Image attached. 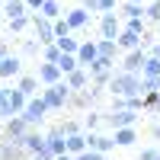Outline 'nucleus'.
I'll use <instances>...</instances> for the list:
<instances>
[{
	"label": "nucleus",
	"instance_id": "nucleus-1",
	"mask_svg": "<svg viewBox=\"0 0 160 160\" xmlns=\"http://www.w3.org/2000/svg\"><path fill=\"white\" fill-rule=\"evenodd\" d=\"M109 96H122V99H131V96H141V77L138 74H125V71H115L109 87H106Z\"/></svg>",
	"mask_w": 160,
	"mask_h": 160
},
{
	"label": "nucleus",
	"instance_id": "nucleus-2",
	"mask_svg": "<svg viewBox=\"0 0 160 160\" xmlns=\"http://www.w3.org/2000/svg\"><path fill=\"white\" fill-rule=\"evenodd\" d=\"M42 99L51 112H64L68 109V102H71V87H68V80H61V83L55 87H42Z\"/></svg>",
	"mask_w": 160,
	"mask_h": 160
},
{
	"label": "nucleus",
	"instance_id": "nucleus-3",
	"mask_svg": "<svg viewBox=\"0 0 160 160\" xmlns=\"http://www.w3.org/2000/svg\"><path fill=\"white\" fill-rule=\"evenodd\" d=\"M138 115L141 112H135V109H118V112H102V125L106 128H112V131H118V128H135L138 125Z\"/></svg>",
	"mask_w": 160,
	"mask_h": 160
},
{
	"label": "nucleus",
	"instance_id": "nucleus-4",
	"mask_svg": "<svg viewBox=\"0 0 160 160\" xmlns=\"http://www.w3.org/2000/svg\"><path fill=\"white\" fill-rule=\"evenodd\" d=\"M115 64L118 61H109V58H96L90 64V80H93V87H109V80H112V74H115Z\"/></svg>",
	"mask_w": 160,
	"mask_h": 160
},
{
	"label": "nucleus",
	"instance_id": "nucleus-5",
	"mask_svg": "<svg viewBox=\"0 0 160 160\" xmlns=\"http://www.w3.org/2000/svg\"><path fill=\"white\" fill-rule=\"evenodd\" d=\"M29 19H32V32H35L38 42L42 45H55V22L45 19L42 13H29Z\"/></svg>",
	"mask_w": 160,
	"mask_h": 160
},
{
	"label": "nucleus",
	"instance_id": "nucleus-6",
	"mask_svg": "<svg viewBox=\"0 0 160 160\" xmlns=\"http://www.w3.org/2000/svg\"><path fill=\"white\" fill-rule=\"evenodd\" d=\"M122 16L118 13H102L99 16V38H109V42H118V35H122Z\"/></svg>",
	"mask_w": 160,
	"mask_h": 160
},
{
	"label": "nucleus",
	"instance_id": "nucleus-7",
	"mask_svg": "<svg viewBox=\"0 0 160 160\" xmlns=\"http://www.w3.org/2000/svg\"><path fill=\"white\" fill-rule=\"evenodd\" d=\"M51 109L45 106V99L42 96H35V99H29V106H26V112H22V118H26V125L29 128H38L45 122V115H48Z\"/></svg>",
	"mask_w": 160,
	"mask_h": 160
},
{
	"label": "nucleus",
	"instance_id": "nucleus-8",
	"mask_svg": "<svg viewBox=\"0 0 160 160\" xmlns=\"http://www.w3.org/2000/svg\"><path fill=\"white\" fill-rule=\"evenodd\" d=\"M144 61H148V51H144V48L128 51V55H122V61H118V71H125V74H138V77H141Z\"/></svg>",
	"mask_w": 160,
	"mask_h": 160
},
{
	"label": "nucleus",
	"instance_id": "nucleus-9",
	"mask_svg": "<svg viewBox=\"0 0 160 160\" xmlns=\"http://www.w3.org/2000/svg\"><path fill=\"white\" fill-rule=\"evenodd\" d=\"M35 77H38V83H42V87H55V83H61V80H64L61 68H58V64H48V61H38Z\"/></svg>",
	"mask_w": 160,
	"mask_h": 160
},
{
	"label": "nucleus",
	"instance_id": "nucleus-10",
	"mask_svg": "<svg viewBox=\"0 0 160 160\" xmlns=\"http://www.w3.org/2000/svg\"><path fill=\"white\" fill-rule=\"evenodd\" d=\"M26 135H29V125H26L22 115H13V118L3 122V138H7V141H22Z\"/></svg>",
	"mask_w": 160,
	"mask_h": 160
},
{
	"label": "nucleus",
	"instance_id": "nucleus-11",
	"mask_svg": "<svg viewBox=\"0 0 160 160\" xmlns=\"http://www.w3.org/2000/svg\"><path fill=\"white\" fill-rule=\"evenodd\" d=\"M0 160H29V154L19 141H7L0 135Z\"/></svg>",
	"mask_w": 160,
	"mask_h": 160
},
{
	"label": "nucleus",
	"instance_id": "nucleus-12",
	"mask_svg": "<svg viewBox=\"0 0 160 160\" xmlns=\"http://www.w3.org/2000/svg\"><path fill=\"white\" fill-rule=\"evenodd\" d=\"M13 77H22V58L19 55H10V58H0V80H13Z\"/></svg>",
	"mask_w": 160,
	"mask_h": 160
},
{
	"label": "nucleus",
	"instance_id": "nucleus-13",
	"mask_svg": "<svg viewBox=\"0 0 160 160\" xmlns=\"http://www.w3.org/2000/svg\"><path fill=\"white\" fill-rule=\"evenodd\" d=\"M87 141H90V151H96V154H109V151H115V138H112V135L87 131Z\"/></svg>",
	"mask_w": 160,
	"mask_h": 160
},
{
	"label": "nucleus",
	"instance_id": "nucleus-14",
	"mask_svg": "<svg viewBox=\"0 0 160 160\" xmlns=\"http://www.w3.org/2000/svg\"><path fill=\"white\" fill-rule=\"evenodd\" d=\"M45 144H48V151H51V157H61V154H68V138L58 131V125L55 128H48V135H45Z\"/></svg>",
	"mask_w": 160,
	"mask_h": 160
},
{
	"label": "nucleus",
	"instance_id": "nucleus-15",
	"mask_svg": "<svg viewBox=\"0 0 160 160\" xmlns=\"http://www.w3.org/2000/svg\"><path fill=\"white\" fill-rule=\"evenodd\" d=\"M99 58V48H96V38H83L80 42V51H77V61H80V68H90L93 61Z\"/></svg>",
	"mask_w": 160,
	"mask_h": 160
},
{
	"label": "nucleus",
	"instance_id": "nucleus-16",
	"mask_svg": "<svg viewBox=\"0 0 160 160\" xmlns=\"http://www.w3.org/2000/svg\"><path fill=\"white\" fill-rule=\"evenodd\" d=\"M64 80H68L71 93H83V90H90V87H93V80H90V71H87V68H77L71 77H64Z\"/></svg>",
	"mask_w": 160,
	"mask_h": 160
},
{
	"label": "nucleus",
	"instance_id": "nucleus-17",
	"mask_svg": "<svg viewBox=\"0 0 160 160\" xmlns=\"http://www.w3.org/2000/svg\"><path fill=\"white\" fill-rule=\"evenodd\" d=\"M64 19L71 22V29H74V32H80V29H90V13H87L83 7H74V10H68V13H64Z\"/></svg>",
	"mask_w": 160,
	"mask_h": 160
},
{
	"label": "nucleus",
	"instance_id": "nucleus-18",
	"mask_svg": "<svg viewBox=\"0 0 160 160\" xmlns=\"http://www.w3.org/2000/svg\"><path fill=\"white\" fill-rule=\"evenodd\" d=\"M16 90H22L29 99L42 96V83H38V77H35V74H22V77L16 80Z\"/></svg>",
	"mask_w": 160,
	"mask_h": 160
},
{
	"label": "nucleus",
	"instance_id": "nucleus-19",
	"mask_svg": "<svg viewBox=\"0 0 160 160\" xmlns=\"http://www.w3.org/2000/svg\"><path fill=\"white\" fill-rule=\"evenodd\" d=\"M141 45H144V35L122 29V35H118V48H122V55H128V51H138Z\"/></svg>",
	"mask_w": 160,
	"mask_h": 160
},
{
	"label": "nucleus",
	"instance_id": "nucleus-20",
	"mask_svg": "<svg viewBox=\"0 0 160 160\" xmlns=\"http://www.w3.org/2000/svg\"><path fill=\"white\" fill-rule=\"evenodd\" d=\"M96 48H99V58L122 61V48H118V42H109V38H96Z\"/></svg>",
	"mask_w": 160,
	"mask_h": 160
},
{
	"label": "nucleus",
	"instance_id": "nucleus-21",
	"mask_svg": "<svg viewBox=\"0 0 160 160\" xmlns=\"http://www.w3.org/2000/svg\"><path fill=\"white\" fill-rule=\"evenodd\" d=\"M87 151H90L87 131H83V135H71V138H68V154H71V157H80V154H87Z\"/></svg>",
	"mask_w": 160,
	"mask_h": 160
},
{
	"label": "nucleus",
	"instance_id": "nucleus-22",
	"mask_svg": "<svg viewBox=\"0 0 160 160\" xmlns=\"http://www.w3.org/2000/svg\"><path fill=\"white\" fill-rule=\"evenodd\" d=\"M3 13H7V22H10V19L29 16V7H26V0H10V3H3Z\"/></svg>",
	"mask_w": 160,
	"mask_h": 160
},
{
	"label": "nucleus",
	"instance_id": "nucleus-23",
	"mask_svg": "<svg viewBox=\"0 0 160 160\" xmlns=\"http://www.w3.org/2000/svg\"><path fill=\"white\" fill-rule=\"evenodd\" d=\"M42 48H45V45L38 42V38H22L16 55H19V58H35V55H42Z\"/></svg>",
	"mask_w": 160,
	"mask_h": 160
},
{
	"label": "nucleus",
	"instance_id": "nucleus-24",
	"mask_svg": "<svg viewBox=\"0 0 160 160\" xmlns=\"http://www.w3.org/2000/svg\"><path fill=\"white\" fill-rule=\"evenodd\" d=\"M26 106H29V96H26L22 90L13 87V90H10V109H13V115H22V112H26Z\"/></svg>",
	"mask_w": 160,
	"mask_h": 160
},
{
	"label": "nucleus",
	"instance_id": "nucleus-25",
	"mask_svg": "<svg viewBox=\"0 0 160 160\" xmlns=\"http://www.w3.org/2000/svg\"><path fill=\"white\" fill-rule=\"evenodd\" d=\"M112 138H115V148H131L138 141V128H118Z\"/></svg>",
	"mask_w": 160,
	"mask_h": 160
},
{
	"label": "nucleus",
	"instance_id": "nucleus-26",
	"mask_svg": "<svg viewBox=\"0 0 160 160\" xmlns=\"http://www.w3.org/2000/svg\"><path fill=\"white\" fill-rule=\"evenodd\" d=\"M144 10H148V3H122V13H118V16L125 22L128 19H144Z\"/></svg>",
	"mask_w": 160,
	"mask_h": 160
},
{
	"label": "nucleus",
	"instance_id": "nucleus-27",
	"mask_svg": "<svg viewBox=\"0 0 160 160\" xmlns=\"http://www.w3.org/2000/svg\"><path fill=\"white\" fill-rule=\"evenodd\" d=\"M64 13H68V10H61L58 0H45V7H42V16H45V19H51V22L64 19Z\"/></svg>",
	"mask_w": 160,
	"mask_h": 160
},
{
	"label": "nucleus",
	"instance_id": "nucleus-28",
	"mask_svg": "<svg viewBox=\"0 0 160 160\" xmlns=\"http://www.w3.org/2000/svg\"><path fill=\"white\" fill-rule=\"evenodd\" d=\"M80 42H83V38H74V35H68V38H58V48H61V55H77L80 51Z\"/></svg>",
	"mask_w": 160,
	"mask_h": 160
},
{
	"label": "nucleus",
	"instance_id": "nucleus-29",
	"mask_svg": "<svg viewBox=\"0 0 160 160\" xmlns=\"http://www.w3.org/2000/svg\"><path fill=\"white\" fill-rule=\"evenodd\" d=\"M58 131L64 138H71V135H83V125L74 122V118H64V122H58Z\"/></svg>",
	"mask_w": 160,
	"mask_h": 160
},
{
	"label": "nucleus",
	"instance_id": "nucleus-30",
	"mask_svg": "<svg viewBox=\"0 0 160 160\" xmlns=\"http://www.w3.org/2000/svg\"><path fill=\"white\" fill-rule=\"evenodd\" d=\"M58 68H61V74H64V77H71V74H74V71L80 68V61H77V55H61Z\"/></svg>",
	"mask_w": 160,
	"mask_h": 160
},
{
	"label": "nucleus",
	"instance_id": "nucleus-31",
	"mask_svg": "<svg viewBox=\"0 0 160 160\" xmlns=\"http://www.w3.org/2000/svg\"><path fill=\"white\" fill-rule=\"evenodd\" d=\"M102 128V112H87L83 115V131H99Z\"/></svg>",
	"mask_w": 160,
	"mask_h": 160
},
{
	"label": "nucleus",
	"instance_id": "nucleus-32",
	"mask_svg": "<svg viewBox=\"0 0 160 160\" xmlns=\"http://www.w3.org/2000/svg\"><path fill=\"white\" fill-rule=\"evenodd\" d=\"M141 77H157V80H160V61H157L154 55H148V61H144V71H141Z\"/></svg>",
	"mask_w": 160,
	"mask_h": 160
},
{
	"label": "nucleus",
	"instance_id": "nucleus-33",
	"mask_svg": "<svg viewBox=\"0 0 160 160\" xmlns=\"http://www.w3.org/2000/svg\"><path fill=\"white\" fill-rule=\"evenodd\" d=\"M144 19L154 22V26H160V0H151V3H148V10H144Z\"/></svg>",
	"mask_w": 160,
	"mask_h": 160
},
{
	"label": "nucleus",
	"instance_id": "nucleus-34",
	"mask_svg": "<svg viewBox=\"0 0 160 160\" xmlns=\"http://www.w3.org/2000/svg\"><path fill=\"white\" fill-rule=\"evenodd\" d=\"M42 61L58 64V61H61V48H58V45H45V48H42Z\"/></svg>",
	"mask_w": 160,
	"mask_h": 160
},
{
	"label": "nucleus",
	"instance_id": "nucleus-35",
	"mask_svg": "<svg viewBox=\"0 0 160 160\" xmlns=\"http://www.w3.org/2000/svg\"><path fill=\"white\" fill-rule=\"evenodd\" d=\"M7 26H10V35H19L26 26H32V19H29V16H22V19H10Z\"/></svg>",
	"mask_w": 160,
	"mask_h": 160
},
{
	"label": "nucleus",
	"instance_id": "nucleus-36",
	"mask_svg": "<svg viewBox=\"0 0 160 160\" xmlns=\"http://www.w3.org/2000/svg\"><path fill=\"white\" fill-rule=\"evenodd\" d=\"M71 32H74V29H71L68 19H58V22H55V42H58V38H68Z\"/></svg>",
	"mask_w": 160,
	"mask_h": 160
},
{
	"label": "nucleus",
	"instance_id": "nucleus-37",
	"mask_svg": "<svg viewBox=\"0 0 160 160\" xmlns=\"http://www.w3.org/2000/svg\"><path fill=\"white\" fill-rule=\"evenodd\" d=\"M148 112L154 115V122L160 118V93H154V96H148Z\"/></svg>",
	"mask_w": 160,
	"mask_h": 160
},
{
	"label": "nucleus",
	"instance_id": "nucleus-38",
	"mask_svg": "<svg viewBox=\"0 0 160 160\" xmlns=\"http://www.w3.org/2000/svg\"><path fill=\"white\" fill-rule=\"evenodd\" d=\"M144 26H148V19H128L125 29H128V32H138V35H148V32H144Z\"/></svg>",
	"mask_w": 160,
	"mask_h": 160
},
{
	"label": "nucleus",
	"instance_id": "nucleus-39",
	"mask_svg": "<svg viewBox=\"0 0 160 160\" xmlns=\"http://www.w3.org/2000/svg\"><path fill=\"white\" fill-rule=\"evenodd\" d=\"M138 160H160V148H154V144H151V148H144Z\"/></svg>",
	"mask_w": 160,
	"mask_h": 160
},
{
	"label": "nucleus",
	"instance_id": "nucleus-40",
	"mask_svg": "<svg viewBox=\"0 0 160 160\" xmlns=\"http://www.w3.org/2000/svg\"><path fill=\"white\" fill-rule=\"evenodd\" d=\"M80 7H83L87 13H99V16H102V7H99V0H83Z\"/></svg>",
	"mask_w": 160,
	"mask_h": 160
},
{
	"label": "nucleus",
	"instance_id": "nucleus-41",
	"mask_svg": "<svg viewBox=\"0 0 160 160\" xmlns=\"http://www.w3.org/2000/svg\"><path fill=\"white\" fill-rule=\"evenodd\" d=\"M10 90H13V87H3V83H0V109L10 102Z\"/></svg>",
	"mask_w": 160,
	"mask_h": 160
},
{
	"label": "nucleus",
	"instance_id": "nucleus-42",
	"mask_svg": "<svg viewBox=\"0 0 160 160\" xmlns=\"http://www.w3.org/2000/svg\"><path fill=\"white\" fill-rule=\"evenodd\" d=\"M26 7H29V13H42L45 0H26Z\"/></svg>",
	"mask_w": 160,
	"mask_h": 160
},
{
	"label": "nucleus",
	"instance_id": "nucleus-43",
	"mask_svg": "<svg viewBox=\"0 0 160 160\" xmlns=\"http://www.w3.org/2000/svg\"><path fill=\"white\" fill-rule=\"evenodd\" d=\"M99 7H102V13H115L118 0H99Z\"/></svg>",
	"mask_w": 160,
	"mask_h": 160
},
{
	"label": "nucleus",
	"instance_id": "nucleus-44",
	"mask_svg": "<svg viewBox=\"0 0 160 160\" xmlns=\"http://www.w3.org/2000/svg\"><path fill=\"white\" fill-rule=\"evenodd\" d=\"M77 160H106V154H96V151H87V154H80Z\"/></svg>",
	"mask_w": 160,
	"mask_h": 160
},
{
	"label": "nucleus",
	"instance_id": "nucleus-45",
	"mask_svg": "<svg viewBox=\"0 0 160 160\" xmlns=\"http://www.w3.org/2000/svg\"><path fill=\"white\" fill-rule=\"evenodd\" d=\"M151 138H154V141H160V118L151 125Z\"/></svg>",
	"mask_w": 160,
	"mask_h": 160
},
{
	"label": "nucleus",
	"instance_id": "nucleus-46",
	"mask_svg": "<svg viewBox=\"0 0 160 160\" xmlns=\"http://www.w3.org/2000/svg\"><path fill=\"white\" fill-rule=\"evenodd\" d=\"M0 58H10V45H7V38H0Z\"/></svg>",
	"mask_w": 160,
	"mask_h": 160
},
{
	"label": "nucleus",
	"instance_id": "nucleus-47",
	"mask_svg": "<svg viewBox=\"0 0 160 160\" xmlns=\"http://www.w3.org/2000/svg\"><path fill=\"white\" fill-rule=\"evenodd\" d=\"M148 55H154V58L160 61V42H154V45H151V51H148Z\"/></svg>",
	"mask_w": 160,
	"mask_h": 160
},
{
	"label": "nucleus",
	"instance_id": "nucleus-48",
	"mask_svg": "<svg viewBox=\"0 0 160 160\" xmlns=\"http://www.w3.org/2000/svg\"><path fill=\"white\" fill-rule=\"evenodd\" d=\"M55 160H77V157H71V154H61V157H55Z\"/></svg>",
	"mask_w": 160,
	"mask_h": 160
},
{
	"label": "nucleus",
	"instance_id": "nucleus-49",
	"mask_svg": "<svg viewBox=\"0 0 160 160\" xmlns=\"http://www.w3.org/2000/svg\"><path fill=\"white\" fill-rule=\"evenodd\" d=\"M3 19H7V13H3V7H0V22H3Z\"/></svg>",
	"mask_w": 160,
	"mask_h": 160
},
{
	"label": "nucleus",
	"instance_id": "nucleus-50",
	"mask_svg": "<svg viewBox=\"0 0 160 160\" xmlns=\"http://www.w3.org/2000/svg\"><path fill=\"white\" fill-rule=\"evenodd\" d=\"M125 3H144V0H125Z\"/></svg>",
	"mask_w": 160,
	"mask_h": 160
},
{
	"label": "nucleus",
	"instance_id": "nucleus-51",
	"mask_svg": "<svg viewBox=\"0 0 160 160\" xmlns=\"http://www.w3.org/2000/svg\"><path fill=\"white\" fill-rule=\"evenodd\" d=\"M157 42H160V26H157Z\"/></svg>",
	"mask_w": 160,
	"mask_h": 160
},
{
	"label": "nucleus",
	"instance_id": "nucleus-52",
	"mask_svg": "<svg viewBox=\"0 0 160 160\" xmlns=\"http://www.w3.org/2000/svg\"><path fill=\"white\" fill-rule=\"evenodd\" d=\"M3 3H10V0H0V7H3Z\"/></svg>",
	"mask_w": 160,
	"mask_h": 160
}]
</instances>
